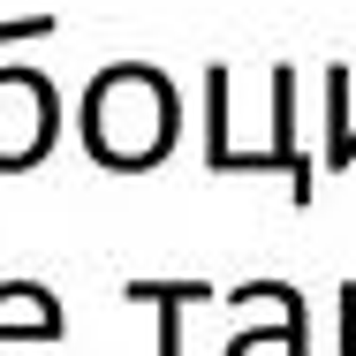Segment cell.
<instances>
[{"instance_id": "1", "label": "cell", "mask_w": 356, "mask_h": 356, "mask_svg": "<svg viewBox=\"0 0 356 356\" xmlns=\"http://www.w3.org/2000/svg\"><path fill=\"white\" fill-rule=\"evenodd\" d=\"M175 122H182L175 83L159 69H144V61H122V69H106L91 91H83V144H91L99 167L137 175L152 159H167Z\"/></svg>"}, {"instance_id": "5", "label": "cell", "mask_w": 356, "mask_h": 356, "mask_svg": "<svg viewBox=\"0 0 356 356\" xmlns=\"http://www.w3.org/2000/svg\"><path fill=\"white\" fill-rule=\"evenodd\" d=\"M205 281H129V303H159V356H182V303H205Z\"/></svg>"}, {"instance_id": "4", "label": "cell", "mask_w": 356, "mask_h": 356, "mask_svg": "<svg viewBox=\"0 0 356 356\" xmlns=\"http://www.w3.org/2000/svg\"><path fill=\"white\" fill-rule=\"evenodd\" d=\"M266 152H273V167L296 175V205H311L318 182H311V159L296 152V69H273V144Z\"/></svg>"}, {"instance_id": "6", "label": "cell", "mask_w": 356, "mask_h": 356, "mask_svg": "<svg viewBox=\"0 0 356 356\" xmlns=\"http://www.w3.org/2000/svg\"><path fill=\"white\" fill-rule=\"evenodd\" d=\"M31 38H54V15H23V23H0V54H8V46H31Z\"/></svg>"}, {"instance_id": "2", "label": "cell", "mask_w": 356, "mask_h": 356, "mask_svg": "<svg viewBox=\"0 0 356 356\" xmlns=\"http://www.w3.org/2000/svg\"><path fill=\"white\" fill-rule=\"evenodd\" d=\"M61 129V99L38 69H0V175L38 167Z\"/></svg>"}, {"instance_id": "3", "label": "cell", "mask_w": 356, "mask_h": 356, "mask_svg": "<svg viewBox=\"0 0 356 356\" xmlns=\"http://www.w3.org/2000/svg\"><path fill=\"white\" fill-rule=\"evenodd\" d=\"M0 334L54 341V334H61V303H54V288H38V281H0Z\"/></svg>"}, {"instance_id": "7", "label": "cell", "mask_w": 356, "mask_h": 356, "mask_svg": "<svg viewBox=\"0 0 356 356\" xmlns=\"http://www.w3.org/2000/svg\"><path fill=\"white\" fill-rule=\"evenodd\" d=\"M341 356H356V281L341 288Z\"/></svg>"}, {"instance_id": "8", "label": "cell", "mask_w": 356, "mask_h": 356, "mask_svg": "<svg viewBox=\"0 0 356 356\" xmlns=\"http://www.w3.org/2000/svg\"><path fill=\"white\" fill-rule=\"evenodd\" d=\"M356 159V122H341V144H326V167H349Z\"/></svg>"}]
</instances>
